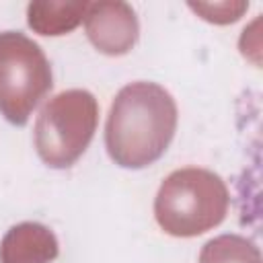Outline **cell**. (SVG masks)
<instances>
[{"label": "cell", "mask_w": 263, "mask_h": 263, "mask_svg": "<svg viewBox=\"0 0 263 263\" xmlns=\"http://www.w3.org/2000/svg\"><path fill=\"white\" fill-rule=\"evenodd\" d=\"M177 127L173 97L154 82L123 86L109 111L105 142L109 156L127 168H142L158 160Z\"/></svg>", "instance_id": "6da1fadb"}, {"label": "cell", "mask_w": 263, "mask_h": 263, "mask_svg": "<svg viewBox=\"0 0 263 263\" xmlns=\"http://www.w3.org/2000/svg\"><path fill=\"white\" fill-rule=\"evenodd\" d=\"M226 191L222 181L197 168L173 173L156 195V220L175 236H193L224 218Z\"/></svg>", "instance_id": "7a4b0ae2"}, {"label": "cell", "mask_w": 263, "mask_h": 263, "mask_svg": "<svg viewBox=\"0 0 263 263\" xmlns=\"http://www.w3.org/2000/svg\"><path fill=\"white\" fill-rule=\"evenodd\" d=\"M51 88L49 64L29 37L0 33V111L10 123L23 125L33 107Z\"/></svg>", "instance_id": "3957f363"}, {"label": "cell", "mask_w": 263, "mask_h": 263, "mask_svg": "<svg viewBox=\"0 0 263 263\" xmlns=\"http://www.w3.org/2000/svg\"><path fill=\"white\" fill-rule=\"evenodd\" d=\"M97 123V103L86 90H68L47 103L37 119L39 156L55 168L70 166L88 146Z\"/></svg>", "instance_id": "277c9868"}, {"label": "cell", "mask_w": 263, "mask_h": 263, "mask_svg": "<svg viewBox=\"0 0 263 263\" xmlns=\"http://www.w3.org/2000/svg\"><path fill=\"white\" fill-rule=\"evenodd\" d=\"M86 31L90 41L105 53L127 51L138 37L134 10L123 2H97L86 8Z\"/></svg>", "instance_id": "5b68a950"}, {"label": "cell", "mask_w": 263, "mask_h": 263, "mask_svg": "<svg viewBox=\"0 0 263 263\" xmlns=\"http://www.w3.org/2000/svg\"><path fill=\"white\" fill-rule=\"evenodd\" d=\"M45 14H51L49 6L47 4H37ZM88 6L86 4H53V12L51 18H41V21H31L29 25L37 31H41L43 35H60L62 31H68L72 29L80 16L84 14Z\"/></svg>", "instance_id": "8992f818"}]
</instances>
